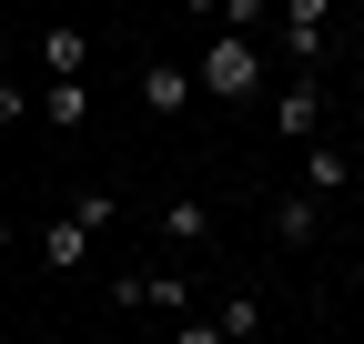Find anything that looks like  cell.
Here are the masks:
<instances>
[{"instance_id": "6da1fadb", "label": "cell", "mask_w": 364, "mask_h": 344, "mask_svg": "<svg viewBox=\"0 0 364 344\" xmlns=\"http://www.w3.org/2000/svg\"><path fill=\"white\" fill-rule=\"evenodd\" d=\"M193 81H203L213 102H263V41L253 31H213L203 61H193Z\"/></svg>"}, {"instance_id": "7a4b0ae2", "label": "cell", "mask_w": 364, "mask_h": 344, "mask_svg": "<svg viewBox=\"0 0 364 344\" xmlns=\"http://www.w3.org/2000/svg\"><path fill=\"white\" fill-rule=\"evenodd\" d=\"M324 31H334V0H273V51L294 71H324Z\"/></svg>"}, {"instance_id": "3957f363", "label": "cell", "mask_w": 364, "mask_h": 344, "mask_svg": "<svg viewBox=\"0 0 364 344\" xmlns=\"http://www.w3.org/2000/svg\"><path fill=\"white\" fill-rule=\"evenodd\" d=\"M193 92H203V81L182 71V61H142V71H132V102H142V122H182V112H193Z\"/></svg>"}, {"instance_id": "277c9868", "label": "cell", "mask_w": 364, "mask_h": 344, "mask_svg": "<svg viewBox=\"0 0 364 344\" xmlns=\"http://www.w3.org/2000/svg\"><path fill=\"white\" fill-rule=\"evenodd\" d=\"M263 223H273V243H284V253H304V243H324V193H273V213H263Z\"/></svg>"}, {"instance_id": "5b68a950", "label": "cell", "mask_w": 364, "mask_h": 344, "mask_svg": "<svg viewBox=\"0 0 364 344\" xmlns=\"http://www.w3.org/2000/svg\"><path fill=\"white\" fill-rule=\"evenodd\" d=\"M314 122H324V81L294 71L284 92H273V132H284V142H314Z\"/></svg>"}, {"instance_id": "8992f818", "label": "cell", "mask_w": 364, "mask_h": 344, "mask_svg": "<svg viewBox=\"0 0 364 344\" xmlns=\"http://www.w3.org/2000/svg\"><path fill=\"white\" fill-rule=\"evenodd\" d=\"M91 243H102V233H91L81 213H61V223H41V274H81V264H91Z\"/></svg>"}, {"instance_id": "52a82bcc", "label": "cell", "mask_w": 364, "mask_h": 344, "mask_svg": "<svg viewBox=\"0 0 364 344\" xmlns=\"http://www.w3.org/2000/svg\"><path fill=\"white\" fill-rule=\"evenodd\" d=\"M152 233H162L172 253H203V243H213V203H193V193H172V203L152 213Z\"/></svg>"}, {"instance_id": "ba28073f", "label": "cell", "mask_w": 364, "mask_h": 344, "mask_svg": "<svg viewBox=\"0 0 364 344\" xmlns=\"http://www.w3.org/2000/svg\"><path fill=\"white\" fill-rule=\"evenodd\" d=\"M31 61H41V81H61V71H91V31H81V21H51V31L31 41Z\"/></svg>"}, {"instance_id": "9c48e42d", "label": "cell", "mask_w": 364, "mask_h": 344, "mask_svg": "<svg viewBox=\"0 0 364 344\" xmlns=\"http://www.w3.org/2000/svg\"><path fill=\"white\" fill-rule=\"evenodd\" d=\"M41 122H51V132H81V122H91V81L81 71H61V81H41V102H31Z\"/></svg>"}, {"instance_id": "30bf717a", "label": "cell", "mask_w": 364, "mask_h": 344, "mask_svg": "<svg viewBox=\"0 0 364 344\" xmlns=\"http://www.w3.org/2000/svg\"><path fill=\"white\" fill-rule=\"evenodd\" d=\"M203 324H213V344H253V334H263V304H253V294H233V304H213Z\"/></svg>"}, {"instance_id": "8fae6325", "label": "cell", "mask_w": 364, "mask_h": 344, "mask_svg": "<svg viewBox=\"0 0 364 344\" xmlns=\"http://www.w3.org/2000/svg\"><path fill=\"white\" fill-rule=\"evenodd\" d=\"M344 183H354V162H344V152H304V193H324V203H334Z\"/></svg>"}, {"instance_id": "7c38bea8", "label": "cell", "mask_w": 364, "mask_h": 344, "mask_svg": "<svg viewBox=\"0 0 364 344\" xmlns=\"http://www.w3.org/2000/svg\"><path fill=\"white\" fill-rule=\"evenodd\" d=\"M213 31H253L263 41L273 31V0H213Z\"/></svg>"}, {"instance_id": "4fadbf2b", "label": "cell", "mask_w": 364, "mask_h": 344, "mask_svg": "<svg viewBox=\"0 0 364 344\" xmlns=\"http://www.w3.org/2000/svg\"><path fill=\"white\" fill-rule=\"evenodd\" d=\"M0 122H21V81H0Z\"/></svg>"}, {"instance_id": "5bb4252c", "label": "cell", "mask_w": 364, "mask_h": 344, "mask_svg": "<svg viewBox=\"0 0 364 344\" xmlns=\"http://www.w3.org/2000/svg\"><path fill=\"white\" fill-rule=\"evenodd\" d=\"M11 243H21V223H11V213H0V253H11Z\"/></svg>"}, {"instance_id": "9a60e30c", "label": "cell", "mask_w": 364, "mask_h": 344, "mask_svg": "<svg viewBox=\"0 0 364 344\" xmlns=\"http://www.w3.org/2000/svg\"><path fill=\"white\" fill-rule=\"evenodd\" d=\"M354 264H364V243H354Z\"/></svg>"}]
</instances>
